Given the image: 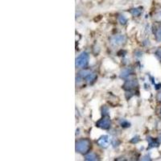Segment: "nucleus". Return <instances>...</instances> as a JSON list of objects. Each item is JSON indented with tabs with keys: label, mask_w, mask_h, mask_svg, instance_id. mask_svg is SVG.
Segmentation results:
<instances>
[{
	"label": "nucleus",
	"mask_w": 161,
	"mask_h": 161,
	"mask_svg": "<svg viewBox=\"0 0 161 161\" xmlns=\"http://www.w3.org/2000/svg\"><path fill=\"white\" fill-rule=\"evenodd\" d=\"M90 147H91V143L90 140L87 139H80L76 143V151L82 154L89 152Z\"/></svg>",
	"instance_id": "obj_1"
},
{
	"label": "nucleus",
	"mask_w": 161,
	"mask_h": 161,
	"mask_svg": "<svg viewBox=\"0 0 161 161\" xmlns=\"http://www.w3.org/2000/svg\"><path fill=\"white\" fill-rule=\"evenodd\" d=\"M89 62V55L86 53H82L76 59V65L77 67H85Z\"/></svg>",
	"instance_id": "obj_2"
},
{
	"label": "nucleus",
	"mask_w": 161,
	"mask_h": 161,
	"mask_svg": "<svg viewBox=\"0 0 161 161\" xmlns=\"http://www.w3.org/2000/svg\"><path fill=\"white\" fill-rule=\"evenodd\" d=\"M110 124H111V122H110V119L109 118H103L97 122V126L102 129L110 128Z\"/></svg>",
	"instance_id": "obj_3"
},
{
	"label": "nucleus",
	"mask_w": 161,
	"mask_h": 161,
	"mask_svg": "<svg viewBox=\"0 0 161 161\" xmlns=\"http://www.w3.org/2000/svg\"><path fill=\"white\" fill-rule=\"evenodd\" d=\"M125 42V37L123 36H114L111 39L112 45H121Z\"/></svg>",
	"instance_id": "obj_4"
},
{
	"label": "nucleus",
	"mask_w": 161,
	"mask_h": 161,
	"mask_svg": "<svg viewBox=\"0 0 161 161\" xmlns=\"http://www.w3.org/2000/svg\"><path fill=\"white\" fill-rule=\"evenodd\" d=\"M98 143L101 147L102 148H106L108 147L109 143H110V138L108 135H104V136H102L100 139L98 140Z\"/></svg>",
	"instance_id": "obj_5"
},
{
	"label": "nucleus",
	"mask_w": 161,
	"mask_h": 161,
	"mask_svg": "<svg viewBox=\"0 0 161 161\" xmlns=\"http://www.w3.org/2000/svg\"><path fill=\"white\" fill-rule=\"evenodd\" d=\"M95 78H96V74L94 73H90V74L85 77V80H87L88 82H91V81L95 80Z\"/></svg>",
	"instance_id": "obj_6"
},
{
	"label": "nucleus",
	"mask_w": 161,
	"mask_h": 161,
	"mask_svg": "<svg viewBox=\"0 0 161 161\" xmlns=\"http://www.w3.org/2000/svg\"><path fill=\"white\" fill-rule=\"evenodd\" d=\"M85 160H97V156L94 153H90V154L87 155L85 156Z\"/></svg>",
	"instance_id": "obj_7"
},
{
	"label": "nucleus",
	"mask_w": 161,
	"mask_h": 161,
	"mask_svg": "<svg viewBox=\"0 0 161 161\" xmlns=\"http://www.w3.org/2000/svg\"><path fill=\"white\" fill-rule=\"evenodd\" d=\"M130 13L132 14L134 16H139V15L141 14V11L137 8H134V9H132L130 11Z\"/></svg>",
	"instance_id": "obj_8"
},
{
	"label": "nucleus",
	"mask_w": 161,
	"mask_h": 161,
	"mask_svg": "<svg viewBox=\"0 0 161 161\" xmlns=\"http://www.w3.org/2000/svg\"><path fill=\"white\" fill-rule=\"evenodd\" d=\"M149 144H150V147L152 148V147H156V146H158V144H159V142L157 141L156 139L155 140V139H149Z\"/></svg>",
	"instance_id": "obj_9"
},
{
	"label": "nucleus",
	"mask_w": 161,
	"mask_h": 161,
	"mask_svg": "<svg viewBox=\"0 0 161 161\" xmlns=\"http://www.w3.org/2000/svg\"><path fill=\"white\" fill-rule=\"evenodd\" d=\"M118 21H119V23H122V24H125L127 22V19H126V18L124 15H120V16L118 17Z\"/></svg>",
	"instance_id": "obj_10"
},
{
	"label": "nucleus",
	"mask_w": 161,
	"mask_h": 161,
	"mask_svg": "<svg viewBox=\"0 0 161 161\" xmlns=\"http://www.w3.org/2000/svg\"><path fill=\"white\" fill-rule=\"evenodd\" d=\"M129 73H130V70H129V69H126V70H124V71L122 73V77H127L129 75Z\"/></svg>",
	"instance_id": "obj_11"
},
{
	"label": "nucleus",
	"mask_w": 161,
	"mask_h": 161,
	"mask_svg": "<svg viewBox=\"0 0 161 161\" xmlns=\"http://www.w3.org/2000/svg\"><path fill=\"white\" fill-rule=\"evenodd\" d=\"M121 125H122V126H129V123L126 122V121L125 120H122V122H121Z\"/></svg>",
	"instance_id": "obj_12"
},
{
	"label": "nucleus",
	"mask_w": 161,
	"mask_h": 161,
	"mask_svg": "<svg viewBox=\"0 0 161 161\" xmlns=\"http://www.w3.org/2000/svg\"><path fill=\"white\" fill-rule=\"evenodd\" d=\"M157 36L159 37V39L160 40H161V28L159 30V31H158V33H157Z\"/></svg>",
	"instance_id": "obj_13"
},
{
	"label": "nucleus",
	"mask_w": 161,
	"mask_h": 161,
	"mask_svg": "<svg viewBox=\"0 0 161 161\" xmlns=\"http://www.w3.org/2000/svg\"><path fill=\"white\" fill-rule=\"evenodd\" d=\"M160 113H161V110H160Z\"/></svg>",
	"instance_id": "obj_14"
},
{
	"label": "nucleus",
	"mask_w": 161,
	"mask_h": 161,
	"mask_svg": "<svg viewBox=\"0 0 161 161\" xmlns=\"http://www.w3.org/2000/svg\"><path fill=\"white\" fill-rule=\"evenodd\" d=\"M160 99H161V98H160Z\"/></svg>",
	"instance_id": "obj_15"
}]
</instances>
